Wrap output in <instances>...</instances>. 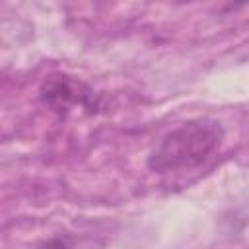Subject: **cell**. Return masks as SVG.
<instances>
[{"label": "cell", "instance_id": "1", "mask_svg": "<svg viewBox=\"0 0 249 249\" xmlns=\"http://www.w3.org/2000/svg\"><path fill=\"white\" fill-rule=\"evenodd\" d=\"M224 128L212 119H193L171 132L148 156V167L156 173L187 171L206 161L222 144Z\"/></svg>", "mask_w": 249, "mask_h": 249}, {"label": "cell", "instance_id": "2", "mask_svg": "<svg viewBox=\"0 0 249 249\" xmlns=\"http://www.w3.org/2000/svg\"><path fill=\"white\" fill-rule=\"evenodd\" d=\"M43 97L54 109H70L74 105H86L88 93H84V86L80 82L70 80L68 76H51L43 84Z\"/></svg>", "mask_w": 249, "mask_h": 249}]
</instances>
